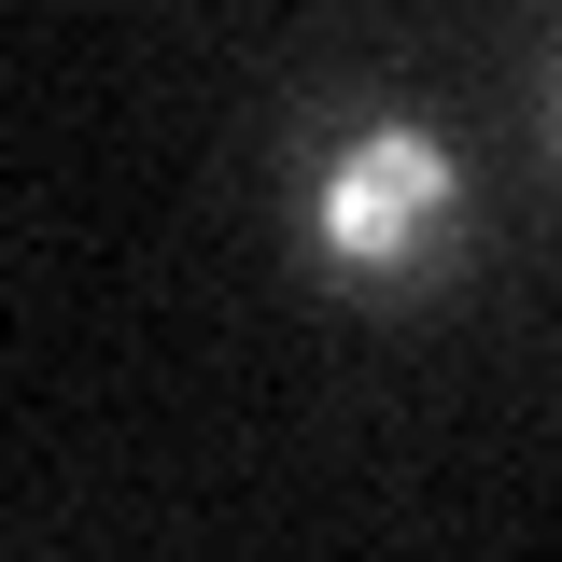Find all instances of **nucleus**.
Instances as JSON below:
<instances>
[{"label": "nucleus", "mask_w": 562, "mask_h": 562, "mask_svg": "<svg viewBox=\"0 0 562 562\" xmlns=\"http://www.w3.org/2000/svg\"><path fill=\"white\" fill-rule=\"evenodd\" d=\"M464 225V169L436 127H351L310 183V254L338 281H422Z\"/></svg>", "instance_id": "nucleus-1"}]
</instances>
